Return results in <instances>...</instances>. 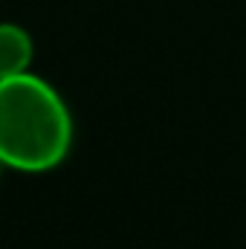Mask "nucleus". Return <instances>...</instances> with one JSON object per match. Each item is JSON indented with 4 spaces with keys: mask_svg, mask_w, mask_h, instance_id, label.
Masks as SVG:
<instances>
[{
    "mask_svg": "<svg viewBox=\"0 0 246 249\" xmlns=\"http://www.w3.org/2000/svg\"><path fill=\"white\" fill-rule=\"evenodd\" d=\"M35 55L32 35L12 20L0 23V78H12L20 72H29Z\"/></svg>",
    "mask_w": 246,
    "mask_h": 249,
    "instance_id": "2",
    "label": "nucleus"
},
{
    "mask_svg": "<svg viewBox=\"0 0 246 249\" xmlns=\"http://www.w3.org/2000/svg\"><path fill=\"white\" fill-rule=\"evenodd\" d=\"M72 148V116L61 93L35 72L0 78V165L23 174L58 168Z\"/></svg>",
    "mask_w": 246,
    "mask_h": 249,
    "instance_id": "1",
    "label": "nucleus"
}]
</instances>
